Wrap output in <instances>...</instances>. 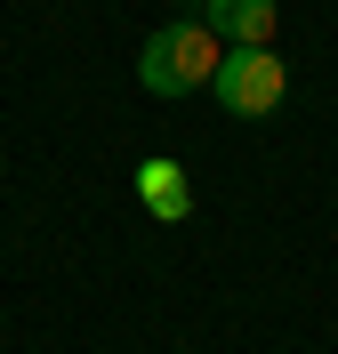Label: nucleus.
Listing matches in <instances>:
<instances>
[{
	"label": "nucleus",
	"instance_id": "1",
	"mask_svg": "<svg viewBox=\"0 0 338 354\" xmlns=\"http://www.w3.org/2000/svg\"><path fill=\"white\" fill-rule=\"evenodd\" d=\"M218 65H225V41L202 17H178V24H161V32H145V48H137V88L161 97V105H178V97H194V88L218 81Z\"/></svg>",
	"mask_w": 338,
	"mask_h": 354
},
{
	"label": "nucleus",
	"instance_id": "2",
	"mask_svg": "<svg viewBox=\"0 0 338 354\" xmlns=\"http://www.w3.org/2000/svg\"><path fill=\"white\" fill-rule=\"evenodd\" d=\"M209 97H218L234 121H266V113H282V97H290V65H282L274 48H225Z\"/></svg>",
	"mask_w": 338,
	"mask_h": 354
},
{
	"label": "nucleus",
	"instance_id": "3",
	"mask_svg": "<svg viewBox=\"0 0 338 354\" xmlns=\"http://www.w3.org/2000/svg\"><path fill=\"white\" fill-rule=\"evenodd\" d=\"M129 185H137V209H145V218H161V225H185V218H194V177H185L169 153L137 161Z\"/></svg>",
	"mask_w": 338,
	"mask_h": 354
},
{
	"label": "nucleus",
	"instance_id": "4",
	"mask_svg": "<svg viewBox=\"0 0 338 354\" xmlns=\"http://www.w3.org/2000/svg\"><path fill=\"white\" fill-rule=\"evenodd\" d=\"M202 24L218 32L225 48H274L282 8H274V0H202Z\"/></svg>",
	"mask_w": 338,
	"mask_h": 354
}]
</instances>
